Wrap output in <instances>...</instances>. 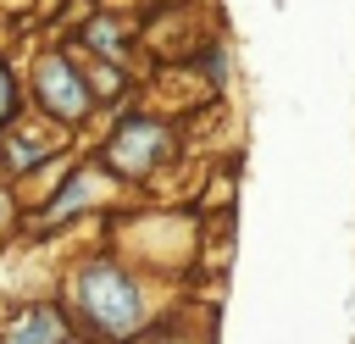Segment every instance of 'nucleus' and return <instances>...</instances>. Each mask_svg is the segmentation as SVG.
Segmentation results:
<instances>
[{"mask_svg":"<svg viewBox=\"0 0 355 344\" xmlns=\"http://www.w3.org/2000/svg\"><path fill=\"white\" fill-rule=\"evenodd\" d=\"M78 294H83V305H89V316L105 327V333H133L139 327V289L116 272V266H89L83 272V283H78Z\"/></svg>","mask_w":355,"mask_h":344,"instance_id":"nucleus-1","label":"nucleus"},{"mask_svg":"<svg viewBox=\"0 0 355 344\" xmlns=\"http://www.w3.org/2000/svg\"><path fill=\"white\" fill-rule=\"evenodd\" d=\"M161 139H166V133H161L155 122H133V128H122V133H116L111 161H116V166H128V172H144V166L161 155Z\"/></svg>","mask_w":355,"mask_h":344,"instance_id":"nucleus-2","label":"nucleus"},{"mask_svg":"<svg viewBox=\"0 0 355 344\" xmlns=\"http://www.w3.org/2000/svg\"><path fill=\"white\" fill-rule=\"evenodd\" d=\"M39 94H44L61 117H78V111H83V89L72 83V72H67L55 55H50V61H39Z\"/></svg>","mask_w":355,"mask_h":344,"instance_id":"nucleus-3","label":"nucleus"},{"mask_svg":"<svg viewBox=\"0 0 355 344\" xmlns=\"http://www.w3.org/2000/svg\"><path fill=\"white\" fill-rule=\"evenodd\" d=\"M0 344H67V327H61L55 311H22V316L6 327Z\"/></svg>","mask_w":355,"mask_h":344,"instance_id":"nucleus-4","label":"nucleus"},{"mask_svg":"<svg viewBox=\"0 0 355 344\" xmlns=\"http://www.w3.org/2000/svg\"><path fill=\"white\" fill-rule=\"evenodd\" d=\"M11 111V78H6V67H0V117Z\"/></svg>","mask_w":355,"mask_h":344,"instance_id":"nucleus-5","label":"nucleus"},{"mask_svg":"<svg viewBox=\"0 0 355 344\" xmlns=\"http://www.w3.org/2000/svg\"><path fill=\"white\" fill-rule=\"evenodd\" d=\"M6 216H11V205H6V194H0V227H6Z\"/></svg>","mask_w":355,"mask_h":344,"instance_id":"nucleus-6","label":"nucleus"}]
</instances>
